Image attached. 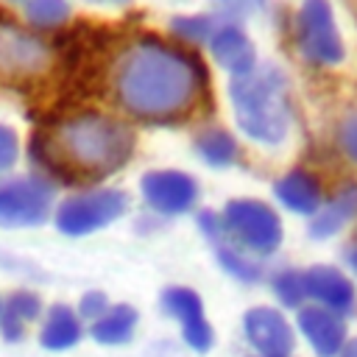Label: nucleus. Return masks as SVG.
I'll use <instances>...</instances> for the list:
<instances>
[{
    "mask_svg": "<svg viewBox=\"0 0 357 357\" xmlns=\"http://www.w3.org/2000/svg\"><path fill=\"white\" fill-rule=\"evenodd\" d=\"M117 103L142 123H178L206 92L204 61L153 33L131 42L114 64Z\"/></svg>",
    "mask_w": 357,
    "mask_h": 357,
    "instance_id": "1",
    "label": "nucleus"
},
{
    "mask_svg": "<svg viewBox=\"0 0 357 357\" xmlns=\"http://www.w3.org/2000/svg\"><path fill=\"white\" fill-rule=\"evenodd\" d=\"M134 145L137 137L123 120L103 112H75L59 120L53 131H36L28 142V156L42 170V178L75 184L120 170Z\"/></svg>",
    "mask_w": 357,
    "mask_h": 357,
    "instance_id": "2",
    "label": "nucleus"
},
{
    "mask_svg": "<svg viewBox=\"0 0 357 357\" xmlns=\"http://www.w3.org/2000/svg\"><path fill=\"white\" fill-rule=\"evenodd\" d=\"M229 98L243 134L262 145H276L284 139L290 126V103L287 78L279 67L257 64L248 75L231 78Z\"/></svg>",
    "mask_w": 357,
    "mask_h": 357,
    "instance_id": "3",
    "label": "nucleus"
},
{
    "mask_svg": "<svg viewBox=\"0 0 357 357\" xmlns=\"http://www.w3.org/2000/svg\"><path fill=\"white\" fill-rule=\"evenodd\" d=\"M226 243L245 251L248 257H271L282 245L279 212L257 198H234L220 212Z\"/></svg>",
    "mask_w": 357,
    "mask_h": 357,
    "instance_id": "4",
    "label": "nucleus"
},
{
    "mask_svg": "<svg viewBox=\"0 0 357 357\" xmlns=\"http://www.w3.org/2000/svg\"><path fill=\"white\" fill-rule=\"evenodd\" d=\"M128 209V195L114 187H95L78 195L64 198L56 206V229L67 237H84L98 229H106Z\"/></svg>",
    "mask_w": 357,
    "mask_h": 357,
    "instance_id": "5",
    "label": "nucleus"
},
{
    "mask_svg": "<svg viewBox=\"0 0 357 357\" xmlns=\"http://www.w3.org/2000/svg\"><path fill=\"white\" fill-rule=\"evenodd\" d=\"M296 45L298 53L312 64L332 67L346 59V47L329 0H301V8L296 14Z\"/></svg>",
    "mask_w": 357,
    "mask_h": 357,
    "instance_id": "6",
    "label": "nucleus"
},
{
    "mask_svg": "<svg viewBox=\"0 0 357 357\" xmlns=\"http://www.w3.org/2000/svg\"><path fill=\"white\" fill-rule=\"evenodd\" d=\"M53 209V181L42 176H17L0 181V226H39Z\"/></svg>",
    "mask_w": 357,
    "mask_h": 357,
    "instance_id": "7",
    "label": "nucleus"
},
{
    "mask_svg": "<svg viewBox=\"0 0 357 357\" xmlns=\"http://www.w3.org/2000/svg\"><path fill=\"white\" fill-rule=\"evenodd\" d=\"M50 64V47L0 11V73L11 78L36 75Z\"/></svg>",
    "mask_w": 357,
    "mask_h": 357,
    "instance_id": "8",
    "label": "nucleus"
},
{
    "mask_svg": "<svg viewBox=\"0 0 357 357\" xmlns=\"http://www.w3.org/2000/svg\"><path fill=\"white\" fill-rule=\"evenodd\" d=\"M139 192L142 201L156 212V215H184L198 204V181L184 173V170H173V167H162V170H148L139 178Z\"/></svg>",
    "mask_w": 357,
    "mask_h": 357,
    "instance_id": "9",
    "label": "nucleus"
},
{
    "mask_svg": "<svg viewBox=\"0 0 357 357\" xmlns=\"http://www.w3.org/2000/svg\"><path fill=\"white\" fill-rule=\"evenodd\" d=\"M243 332L259 357H290L296 349L293 326L276 307H251L243 315Z\"/></svg>",
    "mask_w": 357,
    "mask_h": 357,
    "instance_id": "10",
    "label": "nucleus"
},
{
    "mask_svg": "<svg viewBox=\"0 0 357 357\" xmlns=\"http://www.w3.org/2000/svg\"><path fill=\"white\" fill-rule=\"evenodd\" d=\"M162 307H165L167 315H173L178 321L181 337L192 351L204 354V351L212 349L215 332H212V326H209V321L204 315V301H201V296L195 290H190V287H167L162 293Z\"/></svg>",
    "mask_w": 357,
    "mask_h": 357,
    "instance_id": "11",
    "label": "nucleus"
},
{
    "mask_svg": "<svg viewBox=\"0 0 357 357\" xmlns=\"http://www.w3.org/2000/svg\"><path fill=\"white\" fill-rule=\"evenodd\" d=\"M304 287H307V298L318 301V307L340 318L357 310V290L351 279L335 265H312L310 271H304Z\"/></svg>",
    "mask_w": 357,
    "mask_h": 357,
    "instance_id": "12",
    "label": "nucleus"
},
{
    "mask_svg": "<svg viewBox=\"0 0 357 357\" xmlns=\"http://www.w3.org/2000/svg\"><path fill=\"white\" fill-rule=\"evenodd\" d=\"M215 64L226 73H234V78L248 75L257 67V50L248 39V33L237 22H220L212 39L206 42Z\"/></svg>",
    "mask_w": 357,
    "mask_h": 357,
    "instance_id": "13",
    "label": "nucleus"
},
{
    "mask_svg": "<svg viewBox=\"0 0 357 357\" xmlns=\"http://www.w3.org/2000/svg\"><path fill=\"white\" fill-rule=\"evenodd\" d=\"M298 329L318 357H337L346 343V321L318 304L298 310Z\"/></svg>",
    "mask_w": 357,
    "mask_h": 357,
    "instance_id": "14",
    "label": "nucleus"
},
{
    "mask_svg": "<svg viewBox=\"0 0 357 357\" xmlns=\"http://www.w3.org/2000/svg\"><path fill=\"white\" fill-rule=\"evenodd\" d=\"M276 201L296 215H315L324 204V187L310 170H290L273 184Z\"/></svg>",
    "mask_w": 357,
    "mask_h": 357,
    "instance_id": "15",
    "label": "nucleus"
},
{
    "mask_svg": "<svg viewBox=\"0 0 357 357\" xmlns=\"http://www.w3.org/2000/svg\"><path fill=\"white\" fill-rule=\"evenodd\" d=\"M354 215H357V181H346L312 215V220H310V237H315V240L335 237Z\"/></svg>",
    "mask_w": 357,
    "mask_h": 357,
    "instance_id": "16",
    "label": "nucleus"
},
{
    "mask_svg": "<svg viewBox=\"0 0 357 357\" xmlns=\"http://www.w3.org/2000/svg\"><path fill=\"white\" fill-rule=\"evenodd\" d=\"M81 318L78 312H73L67 304H53L45 315L42 332H39V343L47 351H67L73 346H78L81 340Z\"/></svg>",
    "mask_w": 357,
    "mask_h": 357,
    "instance_id": "17",
    "label": "nucleus"
},
{
    "mask_svg": "<svg viewBox=\"0 0 357 357\" xmlns=\"http://www.w3.org/2000/svg\"><path fill=\"white\" fill-rule=\"evenodd\" d=\"M42 312V301L31 290H14L6 304L0 307V335L8 343H17L25 337V329L31 321H36Z\"/></svg>",
    "mask_w": 357,
    "mask_h": 357,
    "instance_id": "18",
    "label": "nucleus"
},
{
    "mask_svg": "<svg viewBox=\"0 0 357 357\" xmlns=\"http://www.w3.org/2000/svg\"><path fill=\"white\" fill-rule=\"evenodd\" d=\"M137 321H139V315L131 304H114L98 321L89 324V335L100 346H123L134 337Z\"/></svg>",
    "mask_w": 357,
    "mask_h": 357,
    "instance_id": "19",
    "label": "nucleus"
},
{
    "mask_svg": "<svg viewBox=\"0 0 357 357\" xmlns=\"http://www.w3.org/2000/svg\"><path fill=\"white\" fill-rule=\"evenodd\" d=\"M192 145L201 162L209 167H229L237 159V142L226 128H204Z\"/></svg>",
    "mask_w": 357,
    "mask_h": 357,
    "instance_id": "20",
    "label": "nucleus"
},
{
    "mask_svg": "<svg viewBox=\"0 0 357 357\" xmlns=\"http://www.w3.org/2000/svg\"><path fill=\"white\" fill-rule=\"evenodd\" d=\"M215 257H218L220 268H223L229 276H234V279H240V282H245V284H254V282L262 279V265H259L254 257H248L245 251H240V248H234L231 243H226V237H223L220 243H215Z\"/></svg>",
    "mask_w": 357,
    "mask_h": 357,
    "instance_id": "21",
    "label": "nucleus"
},
{
    "mask_svg": "<svg viewBox=\"0 0 357 357\" xmlns=\"http://www.w3.org/2000/svg\"><path fill=\"white\" fill-rule=\"evenodd\" d=\"M218 25H220L218 14H178L170 20L173 36L187 45H206L218 31Z\"/></svg>",
    "mask_w": 357,
    "mask_h": 357,
    "instance_id": "22",
    "label": "nucleus"
},
{
    "mask_svg": "<svg viewBox=\"0 0 357 357\" xmlns=\"http://www.w3.org/2000/svg\"><path fill=\"white\" fill-rule=\"evenodd\" d=\"M25 17L33 28H56L67 22L70 3L67 0H25Z\"/></svg>",
    "mask_w": 357,
    "mask_h": 357,
    "instance_id": "23",
    "label": "nucleus"
},
{
    "mask_svg": "<svg viewBox=\"0 0 357 357\" xmlns=\"http://www.w3.org/2000/svg\"><path fill=\"white\" fill-rule=\"evenodd\" d=\"M273 287V296L284 304V307H296L301 310V301L307 298V287H304V273L296 271V268H287V271H279L271 282Z\"/></svg>",
    "mask_w": 357,
    "mask_h": 357,
    "instance_id": "24",
    "label": "nucleus"
},
{
    "mask_svg": "<svg viewBox=\"0 0 357 357\" xmlns=\"http://www.w3.org/2000/svg\"><path fill=\"white\" fill-rule=\"evenodd\" d=\"M17 156H20V139H17V134H14L11 126H3L0 123V173L11 170L14 162H17Z\"/></svg>",
    "mask_w": 357,
    "mask_h": 357,
    "instance_id": "25",
    "label": "nucleus"
},
{
    "mask_svg": "<svg viewBox=\"0 0 357 357\" xmlns=\"http://www.w3.org/2000/svg\"><path fill=\"white\" fill-rule=\"evenodd\" d=\"M106 310H109V298H106V293H100V290L84 293L81 301H78V318H86V321H98Z\"/></svg>",
    "mask_w": 357,
    "mask_h": 357,
    "instance_id": "26",
    "label": "nucleus"
},
{
    "mask_svg": "<svg viewBox=\"0 0 357 357\" xmlns=\"http://www.w3.org/2000/svg\"><path fill=\"white\" fill-rule=\"evenodd\" d=\"M337 145L346 153V159H351L357 165V114H349L337 126Z\"/></svg>",
    "mask_w": 357,
    "mask_h": 357,
    "instance_id": "27",
    "label": "nucleus"
},
{
    "mask_svg": "<svg viewBox=\"0 0 357 357\" xmlns=\"http://www.w3.org/2000/svg\"><path fill=\"white\" fill-rule=\"evenodd\" d=\"M262 3H265V0H229V8L237 11V14H243V11H251V8L262 6Z\"/></svg>",
    "mask_w": 357,
    "mask_h": 357,
    "instance_id": "28",
    "label": "nucleus"
},
{
    "mask_svg": "<svg viewBox=\"0 0 357 357\" xmlns=\"http://www.w3.org/2000/svg\"><path fill=\"white\" fill-rule=\"evenodd\" d=\"M343 257H346V265H349V268L357 273V243H351V245L343 251Z\"/></svg>",
    "mask_w": 357,
    "mask_h": 357,
    "instance_id": "29",
    "label": "nucleus"
},
{
    "mask_svg": "<svg viewBox=\"0 0 357 357\" xmlns=\"http://www.w3.org/2000/svg\"><path fill=\"white\" fill-rule=\"evenodd\" d=\"M337 357H357V337L346 340V343H343V349L337 351Z\"/></svg>",
    "mask_w": 357,
    "mask_h": 357,
    "instance_id": "30",
    "label": "nucleus"
},
{
    "mask_svg": "<svg viewBox=\"0 0 357 357\" xmlns=\"http://www.w3.org/2000/svg\"><path fill=\"white\" fill-rule=\"evenodd\" d=\"M95 3H126V0H95Z\"/></svg>",
    "mask_w": 357,
    "mask_h": 357,
    "instance_id": "31",
    "label": "nucleus"
},
{
    "mask_svg": "<svg viewBox=\"0 0 357 357\" xmlns=\"http://www.w3.org/2000/svg\"><path fill=\"white\" fill-rule=\"evenodd\" d=\"M0 307H3V304H0Z\"/></svg>",
    "mask_w": 357,
    "mask_h": 357,
    "instance_id": "32",
    "label": "nucleus"
}]
</instances>
